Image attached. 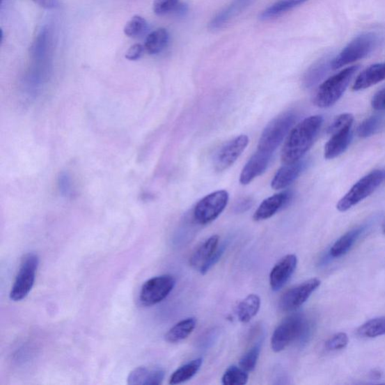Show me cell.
<instances>
[{
	"mask_svg": "<svg viewBox=\"0 0 385 385\" xmlns=\"http://www.w3.org/2000/svg\"><path fill=\"white\" fill-rule=\"evenodd\" d=\"M323 121L321 116H310L291 129L281 151V162L289 164L301 159L313 146Z\"/></svg>",
	"mask_w": 385,
	"mask_h": 385,
	"instance_id": "6da1fadb",
	"label": "cell"
},
{
	"mask_svg": "<svg viewBox=\"0 0 385 385\" xmlns=\"http://www.w3.org/2000/svg\"><path fill=\"white\" fill-rule=\"evenodd\" d=\"M311 324L302 314L288 315L276 328L271 338L272 351H283L294 342L305 343L311 333Z\"/></svg>",
	"mask_w": 385,
	"mask_h": 385,
	"instance_id": "7a4b0ae2",
	"label": "cell"
},
{
	"mask_svg": "<svg viewBox=\"0 0 385 385\" xmlns=\"http://www.w3.org/2000/svg\"><path fill=\"white\" fill-rule=\"evenodd\" d=\"M384 40V36L377 32H365L356 36L332 59L331 69L338 70L368 57L379 48Z\"/></svg>",
	"mask_w": 385,
	"mask_h": 385,
	"instance_id": "3957f363",
	"label": "cell"
},
{
	"mask_svg": "<svg viewBox=\"0 0 385 385\" xmlns=\"http://www.w3.org/2000/svg\"><path fill=\"white\" fill-rule=\"evenodd\" d=\"M359 68V65H352L323 82L318 88L314 98L315 105L319 108L326 109L336 104L344 95L354 74Z\"/></svg>",
	"mask_w": 385,
	"mask_h": 385,
	"instance_id": "277c9868",
	"label": "cell"
},
{
	"mask_svg": "<svg viewBox=\"0 0 385 385\" xmlns=\"http://www.w3.org/2000/svg\"><path fill=\"white\" fill-rule=\"evenodd\" d=\"M385 180V171L377 170L361 178L352 189L338 202L336 209L341 212H347L368 198Z\"/></svg>",
	"mask_w": 385,
	"mask_h": 385,
	"instance_id": "5b68a950",
	"label": "cell"
},
{
	"mask_svg": "<svg viewBox=\"0 0 385 385\" xmlns=\"http://www.w3.org/2000/svg\"><path fill=\"white\" fill-rule=\"evenodd\" d=\"M297 116L288 111L272 120L262 133L258 149L267 153H274L296 122Z\"/></svg>",
	"mask_w": 385,
	"mask_h": 385,
	"instance_id": "8992f818",
	"label": "cell"
},
{
	"mask_svg": "<svg viewBox=\"0 0 385 385\" xmlns=\"http://www.w3.org/2000/svg\"><path fill=\"white\" fill-rule=\"evenodd\" d=\"M39 264V257L35 253H28L23 258L9 294L13 301H21L30 294L35 283Z\"/></svg>",
	"mask_w": 385,
	"mask_h": 385,
	"instance_id": "52a82bcc",
	"label": "cell"
},
{
	"mask_svg": "<svg viewBox=\"0 0 385 385\" xmlns=\"http://www.w3.org/2000/svg\"><path fill=\"white\" fill-rule=\"evenodd\" d=\"M229 201L228 191L221 190L213 192L203 197L195 206L194 220L201 225L212 223L219 217L226 208Z\"/></svg>",
	"mask_w": 385,
	"mask_h": 385,
	"instance_id": "ba28073f",
	"label": "cell"
},
{
	"mask_svg": "<svg viewBox=\"0 0 385 385\" xmlns=\"http://www.w3.org/2000/svg\"><path fill=\"white\" fill-rule=\"evenodd\" d=\"M175 279L171 275L150 278L143 284L139 293L141 305L149 307L163 301L172 292Z\"/></svg>",
	"mask_w": 385,
	"mask_h": 385,
	"instance_id": "9c48e42d",
	"label": "cell"
},
{
	"mask_svg": "<svg viewBox=\"0 0 385 385\" xmlns=\"http://www.w3.org/2000/svg\"><path fill=\"white\" fill-rule=\"evenodd\" d=\"M321 285V281L311 278L290 288L281 296L279 308L284 313L295 311L302 306L315 291Z\"/></svg>",
	"mask_w": 385,
	"mask_h": 385,
	"instance_id": "30bf717a",
	"label": "cell"
},
{
	"mask_svg": "<svg viewBox=\"0 0 385 385\" xmlns=\"http://www.w3.org/2000/svg\"><path fill=\"white\" fill-rule=\"evenodd\" d=\"M249 143L246 135H240L224 144L216 154L214 166L216 171L228 170L236 162Z\"/></svg>",
	"mask_w": 385,
	"mask_h": 385,
	"instance_id": "8fae6325",
	"label": "cell"
},
{
	"mask_svg": "<svg viewBox=\"0 0 385 385\" xmlns=\"http://www.w3.org/2000/svg\"><path fill=\"white\" fill-rule=\"evenodd\" d=\"M297 267V258L288 255L281 258L272 268L269 275V283L272 290L278 291L288 283Z\"/></svg>",
	"mask_w": 385,
	"mask_h": 385,
	"instance_id": "7c38bea8",
	"label": "cell"
},
{
	"mask_svg": "<svg viewBox=\"0 0 385 385\" xmlns=\"http://www.w3.org/2000/svg\"><path fill=\"white\" fill-rule=\"evenodd\" d=\"M293 198V193L285 191L269 197L260 205L253 214V219L256 221L269 219L281 209L286 207Z\"/></svg>",
	"mask_w": 385,
	"mask_h": 385,
	"instance_id": "4fadbf2b",
	"label": "cell"
},
{
	"mask_svg": "<svg viewBox=\"0 0 385 385\" xmlns=\"http://www.w3.org/2000/svg\"><path fill=\"white\" fill-rule=\"evenodd\" d=\"M272 154L258 149L242 168L239 182L243 185L250 184L256 178L264 173L269 164Z\"/></svg>",
	"mask_w": 385,
	"mask_h": 385,
	"instance_id": "5bb4252c",
	"label": "cell"
},
{
	"mask_svg": "<svg viewBox=\"0 0 385 385\" xmlns=\"http://www.w3.org/2000/svg\"><path fill=\"white\" fill-rule=\"evenodd\" d=\"M251 2L252 0H233L227 7L212 18L209 24L210 29L213 31L223 29L245 11Z\"/></svg>",
	"mask_w": 385,
	"mask_h": 385,
	"instance_id": "9a60e30c",
	"label": "cell"
},
{
	"mask_svg": "<svg viewBox=\"0 0 385 385\" xmlns=\"http://www.w3.org/2000/svg\"><path fill=\"white\" fill-rule=\"evenodd\" d=\"M306 166V162L303 159L292 164H285L281 167L272 178L271 187L274 190H283L293 184L302 174Z\"/></svg>",
	"mask_w": 385,
	"mask_h": 385,
	"instance_id": "2e32d148",
	"label": "cell"
},
{
	"mask_svg": "<svg viewBox=\"0 0 385 385\" xmlns=\"http://www.w3.org/2000/svg\"><path fill=\"white\" fill-rule=\"evenodd\" d=\"M352 139V127L343 128L332 134L324 147L325 159H333L343 154L350 146Z\"/></svg>",
	"mask_w": 385,
	"mask_h": 385,
	"instance_id": "e0dca14e",
	"label": "cell"
},
{
	"mask_svg": "<svg viewBox=\"0 0 385 385\" xmlns=\"http://www.w3.org/2000/svg\"><path fill=\"white\" fill-rule=\"evenodd\" d=\"M384 80H385V62L375 63L364 70L356 77L352 90L354 91H363Z\"/></svg>",
	"mask_w": 385,
	"mask_h": 385,
	"instance_id": "ac0fdd59",
	"label": "cell"
},
{
	"mask_svg": "<svg viewBox=\"0 0 385 385\" xmlns=\"http://www.w3.org/2000/svg\"><path fill=\"white\" fill-rule=\"evenodd\" d=\"M165 377L162 369H149L146 366H139L131 372L127 378L130 385H159L162 384Z\"/></svg>",
	"mask_w": 385,
	"mask_h": 385,
	"instance_id": "d6986e66",
	"label": "cell"
},
{
	"mask_svg": "<svg viewBox=\"0 0 385 385\" xmlns=\"http://www.w3.org/2000/svg\"><path fill=\"white\" fill-rule=\"evenodd\" d=\"M219 246V237L217 235L206 239L192 253L189 260L191 267L200 270L205 262L210 260Z\"/></svg>",
	"mask_w": 385,
	"mask_h": 385,
	"instance_id": "ffe728a7",
	"label": "cell"
},
{
	"mask_svg": "<svg viewBox=\"0 0 385 385\" xmlns=\"http://www.w3.org/2000/svg\"><path fill=\"white\" fill-rule=\"evenodd\" d=\"M366 230V226H361L347 232L339 239H338L330 251L331 256L335 258H340L354 246Z\"/></svg>",
	"mask_w": 385,
	"mask_h": 385,
	"instance_id": "44dd1931",
	"label": "cell"
},
{
	"mask_svg": "<svg viewBox=\"0 0 385 385\" xmlns=\"http://www.w3.org/2000/svg\"><path fill=\"white\" fill-rule=\"evenodd\" d=\"M307 1L308 0H278L260 13V19L262 21L274 19Z\"/></svg>",
	"mask_w": 385,
	"mask_h": 385,
	"instance_id": "7402d4cb",
	"label": "cell"
},
{
	"mask_svg": "<svg viewBox=\"0 0 385 385\" xmlns=\"http://www.w3.org/2000/svg\"><path fill=\"white\" fill-rule=\"evenodd\" d=\"M196 325L195 317H189L177 323L165 335L167 343H178L187 339L194 331Z\"/></svg>",
	"mask_w": 385,
	"mask_h": 385,
	"instance_id": "603a6c76",
	"label": "cell"
},
{
	"mask_svg": "<svg viewBox=\"0 0 385 385\" xmlns=\"http://www.w3.org/2000/svg\"><path fill=\"white\" fill-rule=\"evenodd\" d=\"M260 298L256 294H250L244 299L237 307V315L239 322L249 323L255 317L260 308Z\"/></svg>",
	"mask_w": 385,
	"mask_h": 385,
	"instance_id": "cb8c5ba5",
	"label": "cell"
},
{
	"mask_svg": "<svg viewBox=\"0 0 385 385\" xmlns=\"http://www.w3.org/2000/svg\"><path fill=\"white\" fill-rule=\"evenodd\" d=\"M170 40V35L164 28L150 33L146 38L145 49L150 54H157L162 52L166 48Z\"/></svg>",
	"mask_w": 385,
	"mask_h": 385,
	"instance_id": "d4e9b609",
	"label": "cell"
},
{
	"mask_svg": "<svg viewBox=\"0 0 385 385\" xmlns=\"http://www.w3.org/2000/svg\"><path fill=\"white\" fill-rule=\"evenodd\" d=\"M203 364V359H196L181 366L171 375L170 384H180L192 379L198 372Z\"/></svg>",
	"mask_w": 385,
	"mask_h": 385,
	"instance_id": "484cf974",
	"label": "cell"
},
{
	"mask_svg": "<svg viewBox=\"0 0 385 385\" xmlns=\"http://www.w3.org/2000/svg\"><path fill=\"white\" fill-rule=\"evenodd\" d=\"M331 61L327 58H323L315 63L306 72L304 83L307 88L315 86L327 74L329 68L331 69Z\"/></svg>",
	"mask_w": 385,
	"mask_h": 385,
	"instance_id": "4316f807",
	"label": "cell"
},
{
	"mask_svg": "<svg viewBox=\"0 0 385 385\" xmlns=\"http://www.w3.org/2000/svg\"><path fill=\"white\" fill-rule=\"evenodd\" d=\"M359 334L365 338H375L385 335V316L371 319L363 324Z\"/></svg>",
	"mask_w": 385,
	"mask_h": 385,
	"instance_id": "83f0119b",
	"label": "cell"
},
{
	"mask_svg": "<svg viewBox=\"0 0 385 385\" xmlns=\"http://www.w3.org/2000/svg\"><path fill=\"white\" fill-rule=\"evenodd\" d=\"M384 125V118L373 116L365 119L359 125L356 134L361 138H368L379 132Z\"/></svg>",
	"mask_w": 385,
	"mask_h": 385,
	"instance_id": "f1b7e54d",
	"label": "cell"
},
{
	"mask_svg": "<svg viewBox=\"0 0 385 385\" xmlns=\"http://www.w3.org/2000/svg\"><path fill=\"white\" fill-rule=\"evenodd\" d=\"M248 372L244 370L240 366H232L225 371L222 377L223 385H243L249 381Z\"/></svg>",
	"mask_w": 385,
	"mask_h": 385,
	"instance_id": "f546056e",
	"label": "cell"
},
{
	"mask_svg": "<svg viewBox=\"0 0 385 385\" xmlns=\"http://www.w3.org/2000/svg\"><path fill=\"white\" fill-rule=\"evenodd\" d=\"M261 350V344L259 343L253 345L239 361V366L246 372H252L256 370Z\"/></svg>",
	"mask_w": 385,
	"mask_h": 385,
	"instance_id": "4dcf8cb0",
	"label": "cell"
},
{
	"mask_svg": "<svg viewBox=\"0 0 385 385\" xmlns=\"http://www.w3.org/2000/svg\"><path fill=\"white\" fill-rule=\"evenodd\" d=\"M148 27V24L144 17L140 15H135L126 24L124 29L125 34L134 38L143 34Z\"/></svg>",
	"mask_w": 385,
	"mask_h": 385,
	"instance_id": "1f68e13d",
	"label": "cell"
},
{
	"mask_svg": "<svg viewBox=\"0 0 385 385\" xmlns=\"http://www.w3.org/2000/svg\"><path fill=\"white\" fill-rule=\"evenodd\" d=\"M180 0H155L153 11L157 15L176 13L180 5Z\"/></svg>",
	"mask_w": 385,
	"mask_h": 385,
	"instance_id": "d6a6232c",
	"label": "cell"
},
{
	"mask_svg": "<svg viewBox=\"0 0 385 385\" xmlns=\"http://www.w3.org/2000/svg\"><path fill=\"white\" fill-rule=\"evenodd\" d=\"M349 336L345 333H339L333 336L329 339L325 347L327 350L330 352H336L344 349L349 344Z\"/></svg>",
	"mask_w": 385,
	"mask_h": 385,
	"instance_id": "836d02e7",
	"label": "cell"
},
{
	"mask_svg": "<svg viewBox=\"0 0 385 385\" xmlns=\"http://www.w3.org/2000/svg\"><path fill=\"white\" fill-rule=\"evenodd\" d=\"M58 187L60 194L65 197L71 196L74 193V184L70 174L62 172L58 178Z\"/></svg>",
	"mask_w": 385,
	"mask_h": 385,
	"instance_id": "e575fe53",
	"label": "cell"
},
{
	"mask_svg": "<svg viewBox=\"0 0 385 385\" xmlns=\"http://www.w3.org/2000/svg\"><path fill=\"white\" fill-rule=\"evenodd\" d=\"M354 116L349 113H344L337 116L330 127H329L327 133L331 135L336 132L338 130H340L347 127H352L354 123Z\"/></svg>",
	"mask_w": 385,
	"mask_h": 385,
	"instance_id": "d590c367",
	"label": "cell"
},
{
	"mask_svg": "<svg viewBox=\"0 0 385 385\" xmlns=\"http://www.w3.org/2000/svg\"><path fill=\"white\" fill-rule=\"evenodd\" d=\"M226 244H222L221 246H219L216 250L210 260L205 262V264L201 268L200 272L202 275H205L207 272L221 260L225 250H226Z\"/></svg>",
	"mask_w": 385,
	"mask_h": 385,
	"instance_id": "8d00e7d4",
	"label": "cell"
},
{
	"mask_svg": "<svg viewBox=\"0 0 385 385\" xmlns=\"http://www.w3.org/2000/svg\"><path fill=\"white\" fill-rule=\"evenodd\" d=\"M372 107L377 111H385V88L375 93L371 102Z\"/></svg>",
	"mask_w": 385,
	"mask_h": 385,
	"instance_id": "74e56055",
	"label": "cell"
},
{
	"mask_svg": "<svg viewBox=\"0 0 385 385\" xmlns=\"http://www.w3.org/2000/svg\"><path fill=\"white\" fill-rule=\"evenodd\" d=\"M145 47L140 44H135L130 47L126 53L125 58L129 61H137L142 57Z\"/></svg>",
	"mask_w": 385,
	"mask_h": 385,
	"instance_id": "f35d334b",
	"label": "cell"
},
{
	"mask_svg": "<svg viewBox=\"0 0 385 385\" xmlns=\"http://www.w3.org/2000/svg\"><path fill=\"white\" fill-rule=\"evenodd\" d=\"M253 205V201L251 197L242 198L234 206V212L237 214H242L249 210Z\"/></svg>",
	"mask_w": 385,
	"mask_h": 385,
	"instance_id": "ab89813d",
	"label": "cell"
},
{
	"mask_svg": "<svg viewBox=\"0 0 385 385\" xmlns=\"http://www.w3.org/2000/svg\"><path fill=\"white\" fill-rule=\"evenodd\" d=\"M33 1L44 8H53L58 4V0H33Z\"/></svg>",
	"mask_w": 385,
	"mask_h": 385,
	"instance_id": "60d3db41",
	"label": "cell"
},
{
	"mask_svg": "<svg viewBox=\"0 0 385 385\" xmlns=\"http://www.w3.org/2000/svg\"><path fill=\"white\" fill-rule=\"evenodd\" d=\"M383 233L385 234V223H384V226H383Z\"/></svg>",
	"mask_w": 385,
	"mask_h": 385,
	"instance_id": "b9f144b4",
	"label": "cell"
}]
</instances>
